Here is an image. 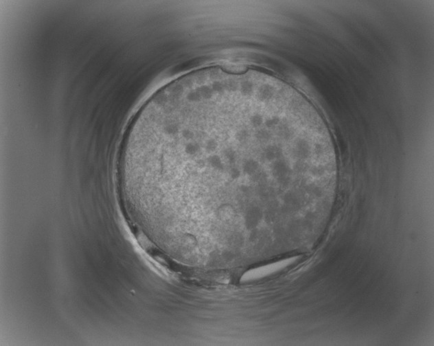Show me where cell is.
I'll list each match as a JSON object with an SVG mask.
<instances>
[{
  "label": "cell",
  "mask_w": 434,
  "mask_h": 346,
  "mask_svg": "<svg viewBox=\"0 0 434 346\" xmlns=\"http://www.w3.org/2000/svg\"><path fill=\"white\" fill-rule=\"evenodd\" d=\"M272 173L279 184L282 186H286L291 181L292 171L290 169L288 163L284 159L274 161L272 165Z\"/></svg>",
  "instance_id": "6da1fadb"
},
{
  "label": "cell",
  "mask_w": 434,
  "mask_h": 346,
  "mask_svg": "<svg viewBox=\"0 0 434 346\" xmlns=\"http://www.w3.org/2000/svg\"><path fill=\"white\" fill-rule=\"evenodd\" d=\"M259 168V163L254 159L248 158L245 161L242 165V171L247 175H254L257 172Z\"/></svg>",
  "instance_id": "7a4b0ae2"
}]
</instances>
